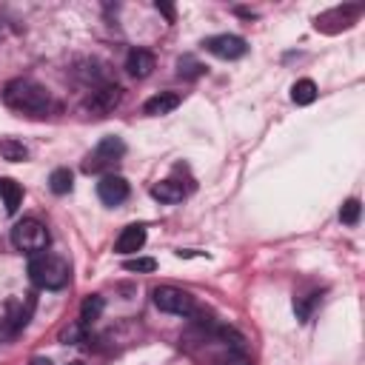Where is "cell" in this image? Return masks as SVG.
Masks as SVG:
<instances>
[{"label": "cell", "instance_id": "8fae6325", "mask_svg": "<svg viewBox=\"0 0 365 365\" xmlns=\"http://www.w3.org/2000/svg\"><path fill=\"white\" fill-rule=\"evenodd\" d=\"M180 103H182V97H180L177 91H160V94H154V97L145 100L143 111H145L148 117H163V114H171Z\"/></svg>", "mask_w": 365, "mask_h": 365}, {"label": "cell", "instance_id": "5bb4252c", "mask_svg": "<svg viewBox=\"0 0 365 365\" xmlns=\"http://www.w3.org/2000/svg\"><path fill=\"white\" fill-rule=\"evenodd\" d=\"M291 100H294L297 106H311V103L317 100V83L308 80V77L297 80V83L291 86Z\"/></svg>", "mask_w": 365, "mask_h": 365}, {"label": "cell", "instance_id": "30bf717a", "mask_svg": "<svg viewBox=\"0 0 365 365\" xmlns=\"http://www.w3.org/2000/svg\"><path fill=\"white\" fill-rule=\"evenodd\" d=\"M143 245H145V228L143 225H125L120 231L117 242H114V251L123 254V257H128V254H137Z\"/></svg>", "mask_w": 365, "mask_h": 365}, {"label": "cell", "instance_id": "603a6c76", "mask_svg": "<svg viewBox=\"0 0 365 365\" xmlns=\"http://www.w3.org/2000/svg\"><path fill=\"white\" fill-rule=\"evenodd\" d=\"M154 9H157V11H163V14L168 17V23H174V6H168V3H160V0H157V3H154Z\"/></svg>", "mask_w": 365, "mask_h": 365}, {"label": "cell", "instance_id": "6da1fadb", "mask_svg": "<svg viewBox=\"0 0 365 365\" xmlns=\"http://www.w3.org/2000/svg\"><path fill=\"white\" fill-rule=\"evenodd\" d=\"M3 103L20 114H46L48 106H51V97L48 91L34 83V80H26V77H17V80H9L6 88H3Z\"/></svg>", "mask_w": 365, "mask_h": 365}, {"label": "cell", "instance_id": "7a4b0ae2", "mask_svg": "<svg viewBox=\"0 0 365 365\" xmlns=\"http://www.w3.org/2000/svg\"><path fill=\"white\" fill-rule=\"evenodd\" d=\"M29 277L37 288H46V291H60L68 285L71 279V268H68V259L57 257V254H34L29 259Z\"/></svg>", "mask_w": 365, "mask_h": 365}, {"label": "cell", "instance_id": "44dd1931", "mask_svg": "<svg viewBox=\"0 0 365 365\" xmlns=\"http://www.w3.org/2000/svg\"><path fill=\"white\" fill-rule=\"evenodd\" d=\"M317 297H319V294H311V297H302V299L294 302V314H297V319L305 322V319L311 317V308L317 305Z\"/></svg>", "mask_w": 365, "mask_h": 365}, {"label": "cell", "instance_id": "484cf974", "mask_svg": "<svg viewBox=\"0 0 365 365\" xmlns=\"http://www.w3.org/2000/svg\"><path fill=\"white\" fill-rule=\"evenodd\" d=\"M71 365H80V362H71Z\"/></svg>", "mask_w": 365, "mask_h": 365}, {"label": "cell", "instance_id": "4fadbf2b", "mask_svg": "<svg viewBox=\"0 0 365 365\" xmlns=\"http://www.w3.org/2000/svg\"><path fill=\"white\" fill-rule=\"evenodd\" d=\"M103 308H106V299H103L100 294L86 297V299H83V305H80V325L86 328V325H91L94 319H100Z\"/></svg>", "mask_w": 365, "mask_h": 365}, {"label": "cell", "instance_id": "d4e9b609", "mask_svg": "<svg viewBox=\"0 0 365 365\" xmlns=\"http://www.w3.org/2000/svg\"><path fill=\"white\" fill-rule=\"evenodd\" d=\"M29 365H51V359H46V356H31Z\"/></svg>", "mask_w": 365, "mask_h": 365}, {"label": "cell", "instance_id": "7402d4cb", "mask_svg": "<svg viewBox=\"0 0 365 365\" xmlns=\"http://www.w3.org/2000/svg\"><path fill=\"white\" fill-rule=\"evenodd\" d=\"M83 339H86V334H83V325L80 322H74V325H68V328L60 331V342L63 345H74V342H83Z\"/></svg>", "mask_w": 365, "mask_h": 365}, {"label": "cell", "instance_id": "ac0fdd59", "mask_svg": "<svg viewBox=\"0 0 365 365\" xmlns=\"http://www.w3.org/2000/svg\"><path fill=\"white\" fill-rule=\"evenodd\" d=\"M177 74H180V77H185V80H197L200 74H205V66H202L197 57L182 54V57L177 60Z\"/></svg>", "mask_w": 365, "mask_h": 365}, {"label": "cell", "instance_id": "277c9868", "mask_svg": "<svg viewBox=\"0 0 365 365\" xmlns=\"http://www.w3.org/2000/svg\"><path fill=\"white\" fill-rule=\"evenodd\" d=\"M11 245L17 248V251H23V254H29V257H34V254H43L46 248H48V228L40 222V220H20V222H14V228H11Z\"/></svg>", "mask_w": 365, "mask_h": 365}, {"label": "cell", "instance_id": "7c38bea8", "mask_svg": "<svg viewBox=\"0 0 365 365\" xmlns=\"http://www.w3.org/2000/svg\"><path fill=\"white\" fill-rule=\"evenodd\" d=\"M151 197L171 205V202H180V200L185 197V188H182L180 182H174V180H160V182L151 185Z\"/></svg>", "mask_w": 365, "mask_h": 365}, {"label": "cell", "instance_id": "ba28073f", "mask_svg": "<svg viewBox=\"0 0 365 365\" xmlns=\"http://www.w3.org/2000/svg\"><path fill=\"white\" fill-rule=\"evenodd\" d=\"M97 197H100L106 205H120V202L128 197V182H125V177H120V174H106V177L97 182Z\"/></svg>", "mask_w": 365, "mask_h": 365}, {"label": "cell", "instance_id": "2e32d148", "mask_svg": "<svg viewBox=\"0 0 365 365\" xmlns=\"http://www.w3.org/2000/svg\"><path fill=\"white\" fill-rule=\"evenodd\" d=\"M0 157L9 160V163H26L29 160V148L20 140L6 137V140H0Z\"/></svg>", "mask_w": 365, "mask_h": 365}, {"label": "cell", "instance_id": "52a82bcc", "mask_svg": "<svg viewBox=\"0 0 365 365\" xmlns=\"http://www.w3.org/2000/svg\"><path fill=\"white\" fill-rule=\"evenodd\" d=\"M120 100H123V86H117V83H103V86H97V88L91 91L86 108H88L91 114L103 117V114L114 111V108L120 106Z\"/></svg>", "mask_w": 365, "mask_h": 365}, {"label": "cell", "instance_id": "cb8c5ba5", "mask_svg": "<svg viewBox=\"0 0 365 365\" xmlns=\"http://www.w3.org/2000/svg\"><path fill=\"white\" fill-rule=\"evenodd\" d=\"M228 365H248V359H242V356L237 354V356H228Z\"/></svg>", "mask_w": 365, "mask_h": 365}, {"label": "cell", "instance_id": "9a60e30c", "mask_svg": "<svg viewBox=\"0 0 365 365\" xmlns=\"http://www.w3.org/2000/svg\"><path fill=\"white\" fill-rule=\"evenodd\" d=\"M0 197H3V202H6V211L14 214L17 205H20V200H23V188H20L14 180L0 177Z\"/></svg>", "mask_w": 365, "mask_h": 365}, {"label": "cell", "instance_id": "d6986e66", "mask_svg": "<svg viewBox=\"0 0 365 365\" xmlns=\"http://www.w3.org/2000/svg\"><path fill=\"white\" fill-rule=\"evenodd\" d=\"M359 211H362L359 200H356V197H351V200H345V202H342V208H339V220H342L345 225H356V222H359Z\"/></svg>", "mask_w": 365, "mask_h": 365}, {"label": "cell", "instance_id": "e0dca14e", "mask_svg": "<svg viewBox=\"0 0 365 365\" xmlns=\"http://www.w3.org/2000/svg\"><path fill=\"white\" fill-rule=\"evenodd\" d=\"M71 185H74V174H71L68 168H54V171L48 174V188H51L54 194H68Z\"/></svg>", "mask_w": 365, "mask_h": 365}, {"label": "cell", "instance_id": "9c48e42d", "mask_svg": "<svg viewBox=\"0 0 365 365\" xmlns=\"http://www.w3.org/2000/svg\"><path fill=\"white\" fill-rule=\"evenodd\" d=\"M154 66H157V60H154V54L148 48H131L128 57H125V71L131 77H137V80L148 77L154 71Z\"/></svg>", "mask_w": 365, "mask_h": 365}, {"label": "cell", "instance_id": "5b68a950", "mask_svg": "<svg viewBox=\"0 0 365 365\" xmlns=\"http://www.w3.org/2000/svg\"><path fill=\"white\" fill-rule=\"evenodd\" d=\"M151 299H154V305H157L160 311H165V314L191 317V314L197 311L194 297H191L188 291L177 288V285H157V288L151 291Z\"/></svg>", "mask_w": 365, "mask_h": 365}, {"label": "cell", "instance_id": "3957f363", "mask_svg": "<svg viewBox=\"0 0 365 365\" xmlns=\"http://www.w3.org/2000/svg\"><path fill=\"white\" fill-rule=\"evenodd\" d=\"M123 154H125V143H123V137H117V134L103 137V140L86 154V160H83V171H86V174L111 171V168L123 160Z\"/></svg>", "mask_w": 365, "mask_h": 365}, {"label": "cell", "instance_id": "ffe728a7", "mask_svg": "<svg viewBox=\"0 0 365 365\" xmlns=\"http://www.w3.org/2000/svg\"><path fill=\"white\" fill-rule=\"evenodd\" d=\"M154 268H157V259H151V257H134V259H125V271L151 274Z\"/></svg>", "mask_w": 365, "mask_h": 365}, {"label": "cell", "instance_id": "8992f818", "mask_svg": "<svg viewBox=\"0 0 365 365\" xmlns=\"http://www.w3.org/2000/svg\"><path fill=\"white\" fill-rule=\"evenodd\" d=\"M202 46L208 54H214L220 60H237L248 51V43L240 34H214V37H205Z\"/></svg>", "mask_w": 365, "mask_h": 365}]
</instances>
